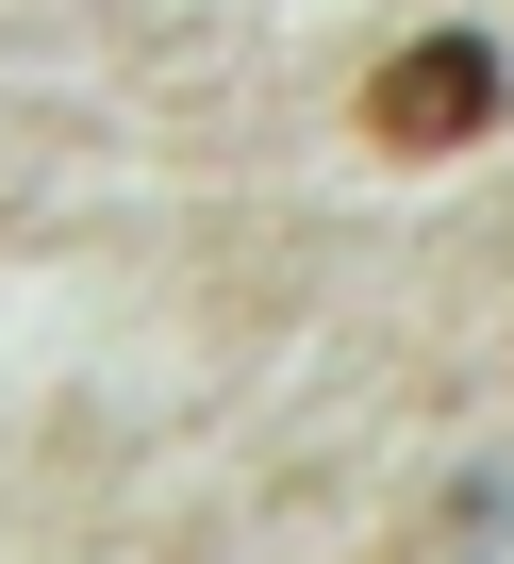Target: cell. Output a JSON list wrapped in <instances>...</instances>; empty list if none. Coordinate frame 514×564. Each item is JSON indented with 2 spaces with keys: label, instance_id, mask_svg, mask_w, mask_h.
I'll return each instance as SVG.
<instances>
[{
  "label": "cell",
  "instance_id": "obj_1",
  "mask_svg": "<svg viewBox=\"0 0 514 564\" xmlns=\"http://www.w3.org/2000/svg\"><path fill=\"white\" fill-rule=\"evenodd\" d=\"M497 100H514V67H497V34H415V51H382V84H365V133L382 150H481L497 133Z\"/></svg>",
  "mask_w": 514,
  "mask_h": 564
}]
</instances>
